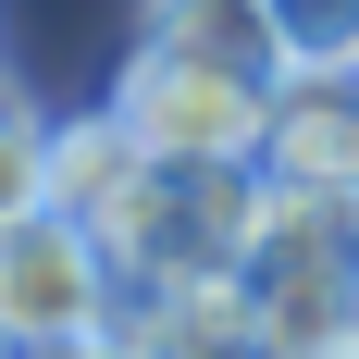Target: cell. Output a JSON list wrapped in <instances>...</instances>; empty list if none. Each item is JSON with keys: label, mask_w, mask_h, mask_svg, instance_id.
Listing matches in <instances>:
<instances>
[{"label": "cell", "mask_w": 359, "mask_h": 359, "mask_svg": "<svg viewBox=\"0 0 359 359\" xmlns=\"http://www.w3.org/2000/svg\"><path fill=\"white\" fill-rule=\"evenodd\" d=\"M124 260L100 248V223L74 211H37L0 236V323H13V347H62V334H111L124 323Z\"/></svg>", "instance_id": "obj_3"}, {"label": "cell", "mask_w": 359, "mask_h": 359, "mask_svg": "<svg viewBox=\"0 0 359 359\" xmlns=\"http://www.w3.org/2000/svg\"><path fill=\"white\" fill-rule=\"evenodd\" d=\"M297 74H359V0H273Z\"/></svg>", "instance_id": "obj_9"}, {"label": "cell", "mask_w": 359, "mask_h": 359, "mask_svg": "<svg viewBox=\"0 0 359 359\" xmlns=\"http://www.w3.org/2000/svg\"><path fill=\"white\" fill-rule=\"evenodd\" d=\"M273 100H285V87L223 74V62H186V50H149V37L124 50V87H111V111L137 124L149 161H260Z\"/></svg>", "instance_id": "obj_2"}, {"label": "cell", "mask_w": 359, "mask_h": 359, "mask_svg": "<svg viewBox=\"0 0 359 359\" xmlns=\"http://www.w3.org/2000/svg\"><path fill=\"white\" fill-rule=\"evenodd\" d=\"M149 50H186V62H223V74H260V87H285V25H273V0H149L137 13Z\"/></svg>", "instance_id": "obj_7"}, {"label": "cell", "mask_w": 359, "mask_h": 359, "mask_svg": "<svg viewBox=\"0 0 359 359\" xmlns=\"http://www.w3.org/2000/svg\"><path fill=\"white\" fill-rule=\"evenodd\" d=\"M0 359H25V347H13V323H0Z\"/></svg>", "instance_id": "obj_11"}, {"label": "cell", "mask_w": 359, "mask_h": 359, "mask_svg": "<svg viewBox=\"0 0 359 359\" xmlns=\"http://www.w3.org/2000/svg\"><path fill=\"white\" fill-rule=\"evenodd\" d=\"M260 223H273V186L260 161H149L124 223H111V260H124V285H236L260 248Z\"/></svg>", "instance_id": "obj_1"}, {"label": "cell", "mask_w": 359, "mask_h": 359, "mask_svg": "<svg viewBox=\"0 0 359 359\" xmlns=\"http://www.w3.org/2000/svg\"><path fill=\"white\" fill-rule=\"evenodd\" d=\"M25 359H137L124 334H62V347H25Z\"/></svg>", "instance_id": "obj_10"}, {"label": "cell", "mask_w": 359, "mask_h": 359, "mask_svg": "<svg viewBox=\"0 0 359 359\" xmlns=\"http://www.w3.org/2000/svg\"><path fill=\"white\" fill-rule=\"evenodd\" d=\"M111 334L137 359H273L248 323V285H149V297H124Z\"/></svg>", "instance_id": "obj_5"}, {"label": "cell", "mask_w": 359, "mask_h": 359, "mask_svg": "<svg viewBox=\"0 0 359 359\" xmlns=\"http://www.w3.org/2000/svg\"><path fill=\"white\" fill-rule=\"evenodd\" d=\"M137 174H149V149H137V124L111 100L74 111V124H50V211L100 223V248H111V223H124V198H137Z\"/></svg>", "instance_id": "obj_6"}, {"label": "cell", "mask_w": 359, "mask_h": 359, "mask_svg": "<svg viewBox=\"0 0 359 359\" xmlns=\"http://www.w3.org/2000/svg\"><path fill=\"white\" fill-rule=\"evenodd\" d=\"M50 211V124H37L13 87H0V236Z\"/></svg>", "instance_id": "obj_8"}, {"label": "cell", "mask_w": 359, "mask_h": 359, "mask_svg": "<svg viewBox=\"0 0 359 359\" xmlns=\"http://www.w3.org/2000/svg\"><path fill=\"white\" fill-rule=\"evenodd\" d=\"M260 186H359V74H285Z\"/></svg>", "instance_id": "obj_4"}]
</instances>
